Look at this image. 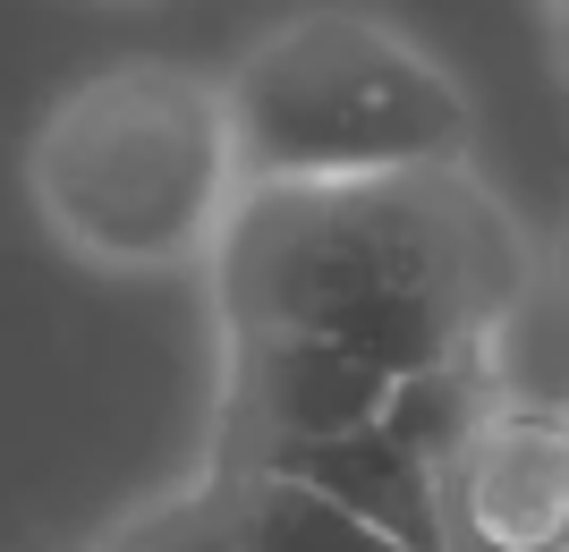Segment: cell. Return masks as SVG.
I'll return each mask as SVG.
<instances>
[{
	"label": "cell",
	"instance_id": "cell-1",
	"mask_svg": "<svg viewBox=\"0 0 569 552\" xmlns=\"http://www.w3.org/2000/svg\"><path fill=\"white\" fill-rule=\"evenodd\" d=\"M213 281L230 332H315L408 383L485 358L527 289V239L476 170L238 188Z\"/></svg>",
	"mask_w": 569,
	"mask_h": 552
},
{
	"label": "cell",
	"instance_id": "cell-2",
	"mask_svg": "<svg viewBox=\"0 0 569 552\" xmlns=\"http://www.w3.org/2000/svg\"><path fill=\"white\" fill-rule=\"evenodd\" d=\"M238 188H340L468 170L476 102L400 26L357 9H307L272 26L221 86Z\"/></svg>",
	"mask_w": 569,
	"mask_h": 552
},
{
	"label": "cell",
	"instance_id": "cell-3",
	"mask_svg": "<svg viewBox=\"0 0 569 552\" xmlns=\"http://www.w3.org/2000/svg\"><path fill=\"white\" fill-rule=\"evenodd\" d=\"M34 204L102 264H188L221 247L238 204V153L221 94L179 69H111L51 102L26 153Z\"/></svg>",
	"mask_w": 569,
	"mask_h": 552
},
{
	"label": "cell",
	"instance_id": "cell-4",
	"mask_svg": "<svg viewBox=\"0 0 569 552\" xmlns=\"http://www.w3.org/2000/svg\"><path fill=\"white\" fill-rule=\"evenodd\" d=\"M391 374L366 365L340 340L315 332H230V409H221V468L213 476H247L289 451L340 442V433L382 425L391 409Z\"/></svg>",
	"mask_w": 569,
	"mask_h": 552
},
{
	"label": "cell",
	"instance_id": "cell-5",
	"mask_svg": "<svg viewBox=\"0 0 569 552\" xmlns=\"http://www.w3.org/2000/svg\"><path fill=\"white\" fill-rule=\"evenodd\" d=\"M433 484L451 552H569V409L501 400Z\"/></svg>",
	"mask_w": 569,
	"mask_h": 552
},
{
	"label": "cell",
	"instance_id": "cell-6",
	"mask_svg": "<svg viewBox=\"0 0 569 552\" xmlns=\"http://www.w3.org/2000/svg\"><path fill=\"white\" fill-rule=\"evenodd\" d=\"M272 476H298L307 493L340 502L349 519H366V528L391 535L400 552H451L442 544V484H433V468L408 451V442H391V425L289 451V459H272Z\"/></svg>",
	"mask_w": 569,
	"mask_h": 552
},
{
	"label": "cell",
	"instance_id": "cell-7",
	"mask_svg": "<svg viewBox=\"0 0 569 552\" xmlns=\"http://www.w3.org/2000/svg\"><path fill=\"white\" fill-rule=\"evenodd\" d=\"M221 510H230V544L238 552H400L391 535H375L366 519H349L340 502L307 493L298 476L247 468V476H213Z\"/></svg>",
	"mask_w": 569,
	"mask_h": 552
},
{
	"label": "cell",
	"instance_id": "cell-8",
	"mask_svg": "<svg viewBox=\"0 0 569 552\" xmlns=\"http://www.w3.org/2000/svg\"><path fill=\"white\" fill-rule=\"evenodd\" d=\"M102 552H238V544H230L221 493L204 484V493H179L170 510H153V519H137V528H119Z\"/></svg>",
	"mask_w": 569,
	"mask_h": 552
},
{
	"label": "cell",
	"instance_id": "cell-9",
	"mask_svg": "<svg viewBox=\"0 0 569 552\" xmlns=\"http://www.w3.org/2000/svg\"><path fill=\"white\" fill-rule=\"evenodd\" d=\"M552 281H561V298H569V230H561V247H552Z\"/></svg>",
	"mask_w": 569,
	"mask_h": 552
},
{
	"label": "cell",
	"instance_id": "cell-10",
	"mask_svg": "<svg viewBox=\"0 0 569 552\" xmlns=\"http://www.w3.org/2000/svg\"><path fill=\"white\" fill-rule=\"evenodd\" d=\"M561 60H569V0H561Z\"/></svg>",
	"mask_w": 569,
	"mask_h": 552
}]
</instances>
